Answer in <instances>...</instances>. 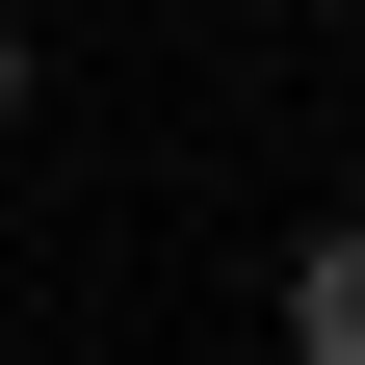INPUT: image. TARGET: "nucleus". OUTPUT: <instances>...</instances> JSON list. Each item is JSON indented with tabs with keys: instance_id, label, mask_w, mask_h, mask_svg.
Segmentation results:
<instances>
[{
	"instance_id": "2",
	"label": "nucleus",
	"mask_w": 365,
	"mask_h": 365,
	"mask_svg": "<svg viewBox=\"0 0 365 365\" xmlns=\"http://www.w3.org/2000/svg\"><path fill=\"white\" fill-rule=\"evenodd\" d=\"M0 105H26V26H0Z\"/></svg>"
},
{
	"instance_id": "1",
	"label": "nucleus",
	"mask_w": 365,
	"mask_h": 365,
	"mask_svg": "<svg viewBox=\"0 0 365 365\" xmlns=\"http://www.w3.org/2000/svg\"><path fill=\"white\" fill-rule=\"evenodd\" d=\"M261 339H287V365H365V209H313V235H287V287H261Z\"/></svg>"
}]
</instances>
